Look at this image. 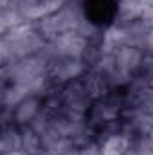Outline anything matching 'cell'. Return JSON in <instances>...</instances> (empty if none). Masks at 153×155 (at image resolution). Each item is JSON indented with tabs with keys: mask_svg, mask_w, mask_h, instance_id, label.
<instances>
[{
	"mask_svg": "<svg viewBox=\"0 0 153 155\" xmlns=\"http://www.w3.org/2000/svg\"><path fill=\"white\" fill-rule=\"evenodd\" d=\"M90 40L85 38L81 33L77 31H69L60 35L56 40L47 41L45 49L40 52L43 54L50 63L56 60H65V58H76V60H83L85 52L90 47Z\"/></svg>",
	"mask_w": 153,
	"mask_h": 155,
	"instance_id": "obj_1",
	"label": "cell"
},
{
	"mask_svg": "<svg viewBox=\"0 0 153 155\" xmlns=\"http://www.w3.org/2000/svg\"><path fill=\"white\" fill-rule=\"evenodd\" d=\"M88 65L85 60H76V58H65V60H56L50 63L49 76L54 81L56 87H65L67 83H72L76 79H81L88 72Z\"/></svg>",
	"mask_w": 153,
	"mask_h": 155,
	"instance_id": "obj_2",
	"label": "cell"
},
{
	"mask_svg": "<svg viewBox=\"0 0 153 155\" xmlns=\"http://www.w3.org/2000/svg\"><path fill=\"white\" fill-rule=\"evenodd\" d=\"M41 110H43V97L41 96H29L13 108V123L18 126H27L34 121V117Z\"/></svg>",
	"mask_w": 153,
	"mask_h": 155,
	"instance_id": "obj_3",
	"label": "cell"
},
{
	"mask_svg": "<svg viewBox=\"0 0 153 155\" xmlns=\"http://www.w3.org/2000/svg\"><path fill=\"white\" fill-rule=\"evenodd\" d=\"M83 83H85V88H86V94L90 96L92 101H97V99H103L106 96L112 94L114 87L110 83V79L97 72V71H88L85 76H83Z\"/></svg>",
	"mask_w": 153,
	"mask_h": 155,
	"instance_id": "obj_4",
	"label": "cell"
},
{
	"mask_svg": "<svg viewBox=\"0 0 153 155\" xmlns=\"http://www.w3.org/2000/svg\"><path fill=\"white\" fill-rule=\"evenodd\" d=\"M132 146L133 139L128 137L126 134H112L101 141V155H130Z\"/></svg>",
	"mask_w": 153,
	"mask_h": 155,
	"instance_id": "obj_5",
	"label": "cell"
},
{
	"mask_svg": "<svg viewBox=\"0 0 153 155\" xmlns=\"http://www.w3.org/2000/svg\"><path fill=\"white\" fill-rule=\"evenodd\" d=\"M22 150V128L15 123L11 124H4L2 130V141H0V152L4 153H11Z\"/></svg>",
	"mask_w": 153,
	"mask_h": 155,
	"instance_id": "obj_6",
	"label": "cell"
},
{
	"mask_svg": "<svg viewBox=\"0 0 153 155\" xmlns=\"http://www.w3.org/2000/svg\"><path fill=\"white\" fill-rule=\"evenodd\" d=\"M22 128V150L29 155H38L43 152V143L40 134L33 126H20Z\"/></svg>",
	"mask_w": 153,
	"mask_h": 155,
	"instance_id": "obj_7",
	"label": "cell"
},
{
	"mask_svg": "<svg viewBox=\"0 0 153 155\" xmlns=\"http://www.w3.org/2000/svg\"><path fill=\"white\" fill-rule=\"evenodd\" d=\"M24 24H27V20L24 18V15L16 7H5V9H2V13H0V31H2V35L16 29V27L24 25Z\"/></svg>",
	"mask_w": 153,
	"mask_h": 155,
	"instance_id": "obj_8",
	"label": "cell"
},
{
	"mask_svg": "<svg viewBox=\"0 0 153 155\" xmlns=\"http://www.w3.org/2000/svg\"><path fill=\"white\" fill-rule=\"evenodd\" d=\"M4 155H29L27 152H24V150H16V152H11V153H4Z\"/></svg>",
	"mask_w": 153,
	"mask_h": 155,
	"instance_id": "obj_9",
	"label": "cell"
}]
</instances>
